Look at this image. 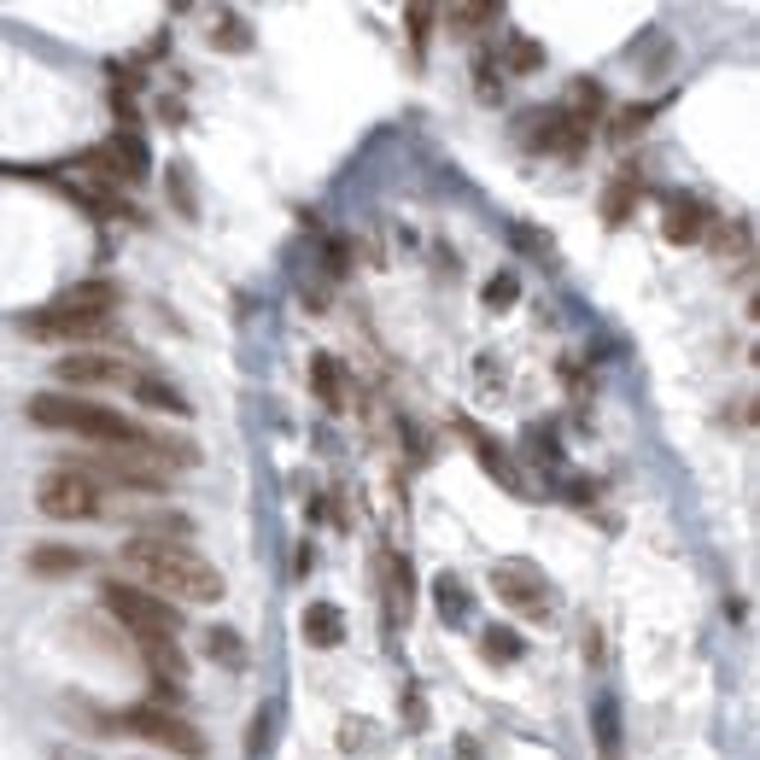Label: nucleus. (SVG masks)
<instances>
[{
	"instance_id": "f257e3e1",
	"label": "nucleus",
	"mask_w": 760,
	"mask_h": 760,
	"mask_svg": "<svg viewBox=\"0 0 760 760\" xmlns=\"http://www.w3.org/2000/svg\"><path fill=\"white\" fill-rule=\"evenodd\" d=\"M30 421L41 427H59V434H76V439H94L106 450H135V457H147L153 468L158 462H176V468H194V445H170L164 434H147L135 416H123V409H106L82 393H35L30 398Z\"/></svg>"
},
{
	"instance_id": "f03ea898",
	"label": "nucleus",
	"mask_w": 760,
	"mask_h": 760,
	"mask_svg": "<svg viewBox=\"0 0 760 760\" xmlns=\"http://www.w3.org/2000/svg\"><path fill=\"white\" fill-rule=\"evenodd\" d=\"M123 568L140 580V591H153L164 603H222V573L188 550L181 539H147V532H135L129 544H123Z\"/></svg>"
},
{
	"instance_id": "7ed1b4c3",
	"label": "nucleus",
	"mask_w": 760,
	"mask_h": 760,
	"mask_svg": "<svg viewBox=\"0 0 760 760\" xmlns=\"http://www.w3.org/2000/svg\"><path fill=\"white\" fill-rule=\"evenodd\" d=\"M117 311V287L112 281H76L71 293H59L53 304H41L35 316H24L30 340H89L112 322Z\"/></svg>"
},
{
	"instance_id": "20e7f679",
	"label": "nucleus",
	"mask_w": 760,
	"mask_h": 760,
	"mask_svg": "<svg viewBox=\"0 0 760 760\" xmlns=\"http://www.w3.org/2000/svg\"><path fill=\"white\" fill-rule=\"evenodd\" d=\"M100 603H106V614L129 632L135 644H176V632H181L176 603H164V597H153V591H140L129 580H106L100 585Z\"/></svg>"
},
{
	"instance_id": "39448f33",
	"label": "nucleus",
	"mask_w": 760,
	"mask_h": 760,
	"mask_svg": "<svg viewBox=\"0 0 760 760\" xmlns=\"http://www.w3.org/2000/svg\"><path fill=\"white\" fill-rule=\"evenodd\" d=\"M35 503H41L48 521H94L100 516V486L82 480L76 468H53V475L35 486Z\"/></svg>"
},
{
	"instance_id": "423d86ee",
	"label": "nucleus",
	"mask_w": 760,
	"mask_h": 760,
	"mask_svg": "<svg viewBox=\"0 0 760 760\" xmlns=\"http://www.w3.org/2000/svg\"><path fill=\"white\" fill-rule=\"evenodd\" d=\"M82 480H106V486H117V491H164V475L147 462V457H135V450H94V457H82V462H71Z\"/></svg>"
},
{
	"instance_id": "0eeeda50",
	"label": "nucleus",
	"mask_w": 760,
	"mask_h": 760,
	"mask_svg": "<svg viewBox=\"0 0 760 760\" xmlns=\"http://www.w3.org/2000/svg\"><path fill=\"white\" fill-rule=\"evenodd\" d=\"M123 726H129L135 737H147V743H158V749H170V754H181V760H205V737L181 720V714H170V708H129L123 714Z\"/></svg>"
},
{
	"instance_id": "6e6552de",
	"label": "nucleus",
	"mask_w": 760,
	"mask_h": 760,
	"mask_svg": "<svg viewBox=\"0 0 760 760\" xmlns=\"http://www.w3.org/2000/svg\"><path fill=\"white\" fill-rule=\"evenodd\" d=\"M491 591H498V603L516 608V614H544L550 608V580L532 562H516V556L491 568Z\"/></svg>"
},
{
	"instance_id": "1a4fd4ad",
	"label": "nucleus",
	"mask_w": 760,
	"mask_h": 760,
	"mask_svg": "<svg viewBox=\"0 0 760 760\" xmlns=\"http://www.w3.org/2000/svg\"><path fill=\"white\" fill-rule=\"evenodd\" d=\"M462 434H468V445H475V457H480V468H486V475L498 480L503 491H527V480H521V468L509 462V450H503V445H491V439L480 434L475 421H462Z\"/></svg>"
},
{
	"instance_id": "9d476101",
	"label": "nucleus",
	"mask_w": 760,
	"mask_h": 760,
	"mask_svg": "<svg viewBox=\"0 0 760 760\" xmlns=\"http://www.w3.org/2000/svg\"><path fill=\"white\" fill-rule=\"evenodd\" d=\"M59 368V381H71V386H100V381H123V363H112V357H65V363H53Z\"/></svg>"
},
{
	"instance_id": "9b49d317",
	"label": "nucleus",
	"mask_w": 760,
	"mask_h": 760,
	"mask_svg": "<svg viewBox=\"0 0 760 760\" xmlns=\"http://www.w3.org/2000/svg\"><path fill=\"white\" fill-rule=\"evenodd\" d=\"M708 235V211L696 199H667V240L673 246H690Z\"/></svg>"
},
{
	"instance_id": "f8f14e48",
	"label": "nucleus",
	"mask_w": 760,
	"mask_h": 760,
	"mask_svg": "<svg viewBox=\"0 0 760 760\" xmlns=\"http://www.w3.org/2000/svg\"><path fill=\"white\" fill-rule=\"evenodd\" d=\"M304 638H311L316 649H340L345 644V614L334 603H311L304 608Z\"/></svg>"
},
{
	"instance_id": "ddd939ff",
	"label": "nucleus",
	"mask_w": 760,
	"mask_h": 760,
	"mask_svg": "<svg viewBox=\"0 0 760 760\" xmlns=\"http://www.w3.org/2000/svg\"><path fill=\"white\" fill-rule=\"evenodd\" d=\"M82 568V550H65V544H35L30 550V573H41V580H65V573Z\"/></svg>"
},
{
	"instance_id": "4468645a",
	"label": "nucleus",
	"mask_w": 760,
	"mask_h": 760,
	"mask_svg": "<svg viewBox=\"0 0 760 760\" xmlns=\"http://www.w3.org/2000/svg\"><path fill=\"white\" fill-rule=\"evenodd\" d=\"M135 398L147 404V409H158V416H188V398H181L170 381H153V375H140V381H135Z\"/></svg>"
},
{
	"instance_id": "2eb2a0df",
	"label": "nucleus",
	"mask_w": 760,
	"mask_h": 760,
	"mask_svg": "<svg viewBox=\"0 0 760 760\" xmlns=\"http://www.w3.org/2000/svg\"><path fill=\"white\" fill-rule=\"evenodd\" d=\"M638 194H644V188H638V170H621V176L608 181V194H603V217H608V222H626L632 205H638Z\"/></svg>"
},
{
	"instance_id": "dca6fc26",
	"label": "nucleus",
	"mask_w": 760,
	"mask_h": 760,
	"mask_svg": "<svg viewBox=\"0 0 760 760\" xmlns=\"http://www.w3.org/2000/svg\"><path fill=\"white\" fill-rule=\"evenodd\" d=\"M311 381H316V393H322L327 409H345V375H340L334 357H311Z\"/></svg>"
},
{
	"instance_id": "f3484780",
	"label": "nucleus",
	"mask_w": 760,
	"mask_h": 760,
	"mask_svg": "<svg viewBox=\"0 0 760 760\" xmlns=\"http://www.w3.org/2000/svg\"><path fill=\"white\" fill-rule=\"evenodd\" d=\"M434 597H439V614H445L450 626L468 621V591H462L457 573H439V580H434Z\"/></svg>"
},
{
	"instance_id": "a211bd4d",
	"label": "nucleus",
	"mask_w": 760,
	"mask_h": 760,
	"mask_svg": "<svg viewBox=\"0 0 760 760\" xmlns=\"http://www.w3.org/2000/svg\"><path fill=\"white\" fill-rule=\"evenodd\" d=\"M503 7L498 0H462V7H450V24L457 30H486V24H498Z\"/></svg>"
},
{
	"instance_id": "6ab92c4d",
	"label": "nucleus",
	"mask_w": 760,
	"mask_h": 760,
	"mask_svg": "<svg viewBox=\"0 0 760 760\" xmlns=\"http://www.w3.org/2000/svg\"><path fill=\"white\" fill-rule=\"evenodd\" d=\"M480 644H486V662H521V632L509 626H491Z\"/></svg>"
},
{
	"instance_id": "aec40b11",
	"label": "nucleus",
	"mask_w": 760,
	"mask_h": 760,
	"mask_svg": "<svg viewBox=\"0 0 760 760\" xmlns=\"http://www.w3.org/2000/svg\"><path fill=\"white\" fill-rule=\"evenodd\" d=\"M211 48H222V53H246L252 41H246V24H240V18H222V24L211 30Z\"/></svg>"
},
{
	"instance_id": "412c9836",
	"label": "nucleus",
	"mask_w": 760,
	"mask_h": 760,
	"mask_svg": "<svg viewBox=\"0 0 760 760\" xmlns=\"http://www.w3.org/2000/svg\"><path fill=\"white\" fill-rule=\"evenodd\" d=\"M509 65H516V71H539V65H544L539 41H527V35H516V41H509Z\"/></svg>"
},
{
	"instance_id": "4be33fe9",
	"label": "nucleus",
	"mask_w": 760,
	"mask_h": 760,
	"mask_svg": "<svg viewBox=\"0 0 760 760\" xmlns=\"http://www.w3.org/2000/svg\"><path fill=\"white\" fill-rule=\"evenodd\" d=\"M427 24H434V7H409V41H416V53H427Z\"/></svg>"
},
{
	"instance_id": "5701e85b",
	"label": "nucleus",
	"mask_w": 760,
	"mask_h": 760,
	"mask_svg": "<svg viewBox=\"0 0 760 760\" xmlns=\"http://www.w3.org/2000/svg\"><path fill=\"white\" fill-rule=\"evenodd\" d=\"M516 275H498V281H486V304H516Z\"/></svg>"
},
{
	"instance_id": "b1692460",
	"label": "nucleus",
	"mask_w": 760,
	"mask_h": 760,
	"mask_svg": "<svg viewBox=\"0 0 760 760\" xmlns=\"http://www.w3.org/2000/svg\"><path fill=\"white\" fill-rule=\"evenodd\" d=\"M205 644H211V655H222V662H235V667H240V638H235V632H211Z\"/></svg>"
},
{
	"instance_id": "393cba45",
	"label": "nucleus",
	"mask_w": 760,
	"mask_h": 760,
	"mask_svg": "<svg viewBox=\"0 0 760 760\" xmlns=\"http://www.w3.org/2000/svg\"><path fill=\"white\" fill-rule=\"evenodd\" d=\"M457 760H480V743H475V737H462V743H457Z\"/></svg>"
}]
</instances>
